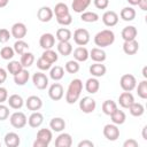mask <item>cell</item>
<instances>
[{
    "label": "cell",
    "instance_id": "cell-1",
    "mask_svg": "<svg viewBox=\"0 0 147 147\" xmlns=\"http://www.w3.org/2000/svg\"><path fill=\"white\" fill-rule=\"evenodd\" d=\"M83 91V82L79 78H75L69 83L67 93H65V101L69 105H72L78 101L80 93Z\"/></svg>",
    "mask_w": 147,
    "mask_h": 147
},
{
    "label": "cell",
    "instance_id": "cell-2",
    "mask_svg": "<svg viewBox=\"0 0 147 147\" xmlns=\"http://www.w3.org/2000/svg\"><path fill=\"white\" fill-rule=\"evenodd\" d=\"M114 41H115V33L109 29L101 30L94 36V44L100 48L108 47L113 45Z\"/></svg>",
    "mask_w": 147,
    "mask_h": 147
},
{
    "label": "cell",
    "instance_id": "cell-3",
    "mask_svg": "<svg viewBox=\"0 0 147 147\" xmlns=\"http://www.w3.org/2000/svg\"><path fill=\"white\" fill-rule=\"evenodd\" d=\"M53 133L49 129H40L37 132V138L33 141V147H47L52 141Z\"/></svg>",
    "mask_w": 147,
    "mask_h": 147
},
{
    "label": "cell",
    "instance_id": "cell-4",
    "mask_svg": "<svg viewBox=\"0 0 147 147\" xmlns=\"http://www.w3.org/2000/svg\"><path fill=\"white\" fill-rule=\"evenodd\" d=\"M72 38H74V41L78 46H85L90 41V32L84 28H79L74 31Z\"/></svg>",
    "mask_w": 147,
    "mask_h": 147
},
{
    "label": "cell",
    "instance_id": "cell-5",
    "mask_svg": "<svg viewBox=\"0 0 147 147\" xmlns=\"http://www.w3.org/2000/svg\"><path fill=\"white\" fill-rule=\"evenodd\" d=\"M119 85L122 87L123 91H126V92H131L136 88L137 86V79L133 75L131 74H125L121 77L119 79Z\"/></svg>",
    "mask_w": 147,
    "mask_h": 147
},
{
    "label": "cell",
    "instance_id": "cell-6",
    "mask_svg": "<svg viewBox=\"0 0 147 147\" xmlns=\"http://www.w3.org/2000/svg\"><path fill=\"white\" fill-rule=\"evenodd\" d=\"M9 122H10V124H11L13 127H15V129H22V127H24L26 125L28 118H26V116H25L24 113H22V111H15V113H13L10 115Z\"/></svg>",
    "mask_w": 147,
    "mask_h": 147
},
{
    "label": "cell",
    "instance_id": "cell-7",
    "mask_svg": "<svg viewBox=\"0 0 147 147\" xmlns=\"http://www.w3.org/2000/svg\"><path fill=\"white\" fill-rule=\"evenodd\" d=\"M103 136L109 141H115L119 138V129L116 124H106L103 126Z\"/></svg>",
    "mask_w": 147,
    "mask_h": 147
},
{
    "label": "cell",
    "instance_id": "cell-8",
    "mask_svg": "<svg viewBox=\"0 0 147 147\" xmlns=\"http://www.w3.org/2000/svg\"><path fill=\"white\" fill-rule=\"evenodd\" d=\"M79 108L83 113L85 114H91L95 110L96 108V102L93 98L91 96H84L80 101H79Z\"/></svg>",
    "mask_w": 147,
    "mask_h": 147
},
{
    "label": "cell",
    "instance_id": "cell-9",
    "mask_svg": "<svg viewBox=\"0 0 147 147\" xmlns=\"http://www.w3.org/2000/svg\"><path fill=\"white\" fill-rule=\"evenodd\" d=\"M10 33H11V37H14L15 39H23L28 33L26 25L22 22H16L11 25Z\"/></svg>",
    "mask_w": 147,
    "mask_h": 147
},
{
    "label": "cell",
    "instance_id": "cell-10",
    "mask_svg": "<svg viewBox=\"0 0 147 147\" xmlns=\"http://www.w3.org/2000/svg\"><path fill=\"white\" fill-rule=\"evenodd\" d=\"M63 94H64V90L60 83H54L48 88V95L53 101L61 100L63 98Z\"/></svg>",
    "mask_w": 147,
    "mask_h": 147
},
{
    "label": "cell",
    "instance_id": "cell-11",
    "mask_svg": "<svg viewBox=\"0 0 147 147\" xmlns=\"http://www.w3.org/2000/svg\"><path fill=\"white\" fill-rule=\"evenodd\" d=\"M32 83L38 90H45L48 86V77L42 72H36L32 76Z\"/></svg>",
    "mask_w": 147,
    "mask_h": 147
},
{
    "label": "cell",
    "instance_id": "cell-12",
    "mask_svg": "<svg viewBox=\"0 0 147 147\" xmlns=\"http://www.w3.org/2000/svg\"><path fill=\"white\" fill-rule=\"evenodd\" d=\"M39 45L42 49H51L54 47L55 45V37L54 34L49 33V32H46V33H42L40 39H39Z\"/></svg>",
    "mask_w": 147,
    "mask_h": 147
},
{
    "label": "cell",
    "instance_id": "cell-13",
    "mask_svg": "<svg viewBox=\"0 0 147 147\" xmlns=\"http://www.w3.org/2000/svg\"><path fill=\"white\" fill-rule=\"evenodd\" d=\"M53 15H54L53 9L49 8L48 6H42V7H40V8L38 9V11H37V18H38L40 22H42V23L49 22V21L53 18Z\"/></svg>",
    "mask_w": 147,
    "mask_h": 147
},
{
    "label": "cell",
    "instance_id": "cell-14",
    "mask_svg": "<svg viewBox=\"0 0 147 147\" xmlns=\"http://www.w3.org/2000/svg\"><path fill=\"white\" fill-rule=\"evenodd\" d=\"M102 22L106 26H115L118 23V15L114 10H107L102 15Z\"/></svg>",
    "mask_w": 147,
    "mask_h": 147
},
{
    "label": "cell",
    "instance_id": "cell-15",
    "mask_svg": "<svg viewBox=\"0 0 147 147\" xmlns=\"http://www.w3.org/2000/svg\"><path fill=\"white\" fill-rule=\"evenodd\" d=\"M25 106L31 111H38L42 107V100L37 95H30L25 101Z\"/></svg>",
    "mask_w": 147,
    "mask_h": 147
},
{
    "label": "cell",
    "instance_id": "cell-16",
    "mask_svg": "<svg viewBox=\"0 0 147 147\" xmlns=\"http://www.w3.org/2000/svg\"><path fill=\"white\" fill-rule=\"evenodd\" d=\"M133 102H134V96H133V94L131 92L124 91L118 96V103H119V106L122 108H126L127 109Z\"/></svg>",
    "mask_w": 147,
    "mask_h": 147
},
{
    "label": "cell",
    "instance_id": "cell-17",
    "mask_svg": "<svg viewBox=\"0 0 147 147\" xmlns=\"http://www.w3.org/2000/svg\"><path fill=\"white\" fill-rule=\"evenodd\" d=\"M71 145H72V138L69 133L62 132L55 139V146L56 147H70Z\"/></svg>",
    "mask_w": 147,
    "mask_h": 147
},
{
    "label": "cell",
    "instance_id": "cell-18",
    "mask_svg": "<svg viewBox=\"0 0 147 147\" xmlns=\"http://www.w3.org/2000/svg\"><path fill=\"white\" fill-rule=\"evenodd\" d=\"M42 122H44V116L39 111H32V114L28 118V124L33 129L39 127L42 124Z\"/></svg>",
    "mask_w": 147,
    "mask_h": 147
},
{
    "label": "cell",
    "instance_id": "cell-19",
    "mask_svg": "<svg viewBox=\"0 0 147 147\" xmlns=\"http://www.w3.org/2000/svg\"><path fill=\"white\" fill-rule=\"evenodd\" d=\"M138 34V31H137V28L133 26V25H129V26H125L122 32H121V36L123 38L124 41H130V40H134Z\"/></svg>",
    "mask_w": 147,
    "mask_h": 147
},
{
    "label": "cell",
    "instance_id": "cell-20",
    "mask_svg": "<svg viewBox=\"0 0 147 147\" xmlns=\"http://www.w3.org/2000/svg\"><path fill=\"white\" fill-rule=\"evenodd\" d=\"M88 57H90V53H88L86 47L79 46V47L75 48V51H74V59L77 62H85Z\"/></svg>",
    "mask_w": 147,
    "mask_h": 147
},
{
    "label": "cell",
    "instance_id": "cell-21",
    "mask_svg": "<svg viewBox=\"0 0 147 147\" xmlns=\"http://www.w3.org/2000/svg\"><path fill=\"white\" fill-rule=\"evenodd\" d=\"M106 71H107V68H106V65L102 64L101 62H95V63H93V64L90 67V74H91L93 77H96V78L105 76Z\"/></svg>",
    "mask_w": 147,
    "mask_h": 147
},
{
    "label": "cell",
    "instance_id": "cell-22",
    "mask_svg": "<svg viewBox=\"0 0 147 147\" xmlns=\"http://www.w3.org/2000/svg\"><path fill=\"white\" fill-rule=\"evenodd\" d=\"M90 53V57L94 61V62H103L105 60H106V57H107V55H106V52L102 49V48H100V47H94V48H92L91 49V52H88Z\"/></svg>",
    "mask_w": 147,
    "mask_h": 147
},
{
    "label": "cell",
    "instance_id": "cell-23",
    "mask_svg": "<svg viewBox=\"0 0 147 147\" xmlns=\"http://www.w3.org/2000/svg\"><path fill=\"white\" fill-rule=\"evenodd\" d=\"M99 88H100V83H99V80H98L96 77H91V78H88L86 80V83H85V90H86L87 93L94 94V93H96L99 91Z\"/></svg>",
    "mask_w": 147,
    "mask_h": 147
},
{
    "label": "cell",
    "instance_id": "cell-24",
    "mask_svg": "<svg viewBox=\"0 0 147 147\" xmlns=\"http://www.w3.org/2000/svg\"><path fill=\"white\" fill-rule=\"evenodd\" d=\"M21 142L20 136L15 132H8L5 136V145L7 147H17Z\"/></svg>",
    "mask_w": 147,
    "mask_h": 147
},
{
    "label": "cell",
    "instance_id": "cell-25",
    "mask_svg": "<svg viewBox=\"0 0 147 147\" xmlns=\"http://www.w3.org/2000/svg\"><path fill=\"white\" fill-rule=\"evenodd\" d=\"M138 49H139V42L136 39L130 41H124L123 44V51L127 55H134L138 52Z\"/></svg>",
    "mask_w": 147,
    "mask_h": 147
},
{
    "label": "cell",
    "instance_id": "cell-26",
    "mask_svg": "<svg viewBox=\"0 0 147 147\" xmlns=\"http://www.w3.org/2000/svg\"><path fill=\"white\" fill-rule=\"evenodd\" d=\"M29 78H30V74H29V71H28L25 68H23L18 74H16V75L14 76V82H15L16 85H18V86H23V85H25V84L28 83Z\"/></svg>",
    "mask_w": 147,
    "mask_h": 147
},
{
    "label": "cell",
    "instance_id": "cell-27",
    "mask_svg": "<svg viewBox=\"0 0 147 147\" xmlns=\"http://www.w3.org/2000/svg\"><path fill=\"white\" fill-rule=\"evenodd\" d=\"M7 102H8L9 107L13 108V109H21L23 107V105H24L23 98L21 95H18V94H11L10 96H8Z\"/></svg>",
    "mask_w": 147,
    "mask_h": 147
},
{
    "label": "cell",
    "instance_id": "cell-28",
    "mask_svg": "<svg viewBox=\"0 0 147 147\" xmlns=\"http://www.w3.org/2000/svg\"><path fill=\"white\" fill-rule=\"evenodd\" d=\"M92 0H72L71 7L75 13H83L91 5Z\"/></svg>",
    "mask_w": 147,
    "mask_h": 147
},
{
    "label": "cell",
    "instance_id": "cell-29",
    "mask_svg": "<svg viewBox=\"0 0 147 147\" xmlns=\"http://www.w3.org/2000/svg\"><path fill=\"white\" fill-rule=\"evenodd\" d=\"M136 10L133 7H124L121 13H119V16L123 21H126V22H130V21H133L136 18Z\"/></svg>",
    "mask_w": 147,
    "mask_h": 147
},
{
    "label": "cell",
    "instance_id": "cell-30",
    "mask_svg": "<svg viewBox=\"0 0 147 147\" xmlns=\"http://www.w3.org/2000/svg\"><path fill=\"white\" fill-rule=\"evenodd\" d=\"M49 127L55 132H61L65 129V122L61 117H54L49 122Z\"/></svg>",
    "mask_w": 147,
    "mask_h": 147
},
{
    "label": "cell",
    "instance_id": "cell-31",
    "mask_svg": "<svg viewBox=\"0 0 147 147\" xmlns=\"http://www.w3.org/2000/svg\"><path fill=\"white\" fill-rule=\"evenodd\" d=\"M55 38L59 41H69L72 38V33H71V31L68 28H60L56 31Z\"/></svg>",
    "mask_w": 147,
    "mask_h": 147
},
{
    "label": "cell",
    "instance_id": "cell-32",
    "mask_svg": "<svg viewBox=\"0 0 147 147\" xmlns=\"http://www.w3.org/2000/svg\"><path fill=\"white\" fill-rule=\"evenodd\" d=\"M49 77L57 82V80H61L63 77H64V68H62L61 65H55V67H52L49 69Z\"/></svg>",
    "mask_w": 147,
    "mask_h": 147
},
{
    "label": "cell",
    "instance_id": "cell-33",
    "mask_svg": "<svg viewBox=\"0 0 147 147\" xmlns=\"http://www.w3.org/2000/svg\"><path fill=\"white\" fill-rule=\"evenodd\" d=\"M56 47H57V52L63 56H68L72 53V45L69 41H59Z\"/></svg>",
    "mask_w": 147,
    "mask_h": 147
},
{
    "label": "cell",
    "instance_id": "cell-34",
    "mask_svg": "<svg viewBox=\"0 0 147 147\" xmlns=\"http://www.w3.org/2000/svg\"><path fill=\"white\" fill-rule=\"evenodd\" d=\"M110 117H111V122H113L114 124H116V125L123 124V123L125 122V119H126L125 113H124L123 110H119L118 108L110 115Z\"/></svg>",
    "mask_w": 147,
    "mask_h": 147
},
{
    "label": "cell",
    "instance_id": "cell-35",
    "mask_svg": "<svg viewBox=\"0 0 147 147\" xmlns=\"http://www.w3.org/2000/svg\"><path fill=\"white\" fill-rule=\"evenodd\" d=\"M127 109L130 110V114L134 117H140L145 113V107L139 102H133Z\"/></svg>",
    "mask_w": 147,
    "mask_h": 147
},
{
    "label": "cell",
    "instance_id": "cell-36",
    "mask_svg": "<svg viewBox=\"0 0 147 147\" xmlns=\"http://www.w3.org/2000/svg\"><path fill=\"white\" fill-rule=\"evenodd\" d=\"M14 51L15 53H17L18 55H22L23 53L28 52L29 51V44L26 41H24L23 39H17L14 44Z\"/></svg>",
    "mask_w": 147,
    "mask_h": 147
},
{
    "label": "cell",
    "instance_id": "cell-37",
    "mask_svg": "<svg viewBox=\"0 0 147 147\" xmlns=\"http://www.w3.org/2000/svg\"><path fill=\"white\" fill-rule=\"evenodd\" d=\"M21 64L23 65V68H29L33 64L34 62V55L31 52H25L21 55V60H20Z\"/></svg>",
    "mask_w": 147,
    "mask_h": 147
},
{
    "label": "cell",
    "instance_id": "cell-38",
    "mask_svg": "<svg viewBox=\"0 0 147 147\" xmlns=\"http://www.w3.org/2000/svg\"><path fill=\"white\" fill-rule=\"evenodd\" d=\"M53 13L55 14V17H61L63 15H67L69 14V7L64 3V2H59L55 5L54 9H53Z\"/></svg>",
    "mask_w": 147,
    "mask_h": 147
},
{
    "label": "cell",
    "instance_id": "cell-39",
    "mask_svg": "<svg viewBox=\"0 0 147 147\" xmlns=\"http://www.w3.org/2000/svg\"><path fill=\"white\" fill-rule=\"evenodd\" d=\"M116 109H117V103L113 100H106L102 103V111L108 116H110Z\"/></svg>",
    "mask_w": 147,
    "mask_h": 147
},
{
    "label": "cell",
    "instance_id": "cell-40",
    "mask_svg": "<svg viewBox=\"0 0 147 147\" xmlns=\"http://www.w3.org/2000/svg\"><path fill=\"white\" fill-rule=\"evenodd\" d=\"M80 14V20L86 23H94L99 20V15L94 11H83Z\"/></svg>",
    "mask_w": 147,
    "mask_h": 147
},
{
    "label": "cell",
    "instance_id": "cell-41",
    "mask_svg": "<svg viewBox=\"0 0 147 147\" xmlns=\"http://www.w3.org/2000/svg\"><path fill=\"white\" fill-rule=\"evenodd\" d=\"M41 56L46 60V61H48L49 63H55L57 60H59V56H57V53L56 52H54L52 48L51 49H44V53L41 54Z\"/></svg>",
    "mask_w": 147,
    "mask_h": 147
},
{
    "label": "cell",
    "instance_id": "cell-42",
    "mask_svg": "<svg viewBox=\"0 0 147 147\" xmlns=\"http://www.w3.org/2000/svg\"><path fill=\"white\" fill-rule=\"evenodd\" d=\"M22 69H23V65L21 64L20 61H10V62L7 64V70H8L9 74H11L13 76H15L16 74H18Z\"/></svg>",
    "mask_w": 147,
    "mask_h": 147
},
{
    "label": "cell",
    "instance_id": "cell-43",
    "mask_svg": "<svg viewBox=\"0 0 147 147\" xmlns=\"http://www.w3.org/2000/svg\"><path fill=\"white\" fill-rule=\"evenodd\" d=\"M64 70L68 74H77L79 71V63L76 60H70V61H68L65 63Z\"/></svg>",
    "mask_w": 147,
    "mask_h": 147
},
{
    "label": "cell",
    "instance_id": "cell-44",
    "mask_svg": "<svg viewBox=\"0 0 147 147\" xmlns=\"http://www.w3.org/2000/svg\"><path fill=\"white\" fill-rule=\"evenodd\" d=\"M137 87V93H138V96L139 98H141V99H147V80L146 79H144V80H141L139 84H138V86H136Z\"/></svg>",
    "mask_w": 147,
    "mask_h": 147
},
{
    "label": "cell",
    "instance_id": "cell-45",
    "mask_svg": "<svg viewBox=\"0 0 147 147\" xmlns=\"http://www.w3.org/2000/svg\"><path fill=\"white\" fill-rule=\"evenodd\" d=\"M14 55H15V51H14L13 47L5 46V47H2L1 51H0V56H1V59H3V60H11V59L14 57Z\"/></svg>",
    "mask_w": 147,
    "mask_h": 147
},
{
    "label": "cell",
    "instance_id": "cell-46",
    "mask_svg": "<svg viewBox=\"0 0 147 147\" xmlns=\"http://www.w3.org/2000/svg\"><path fill=\"white\" fill-rule=\"evenodd\" d=\"M37 67L38 69H40L41 71H46V70H49L52 68V63H49L48 61H46L42 56H40L38 60H37Z\"/></svg>",
    "mask_w": 147,
    "mask_h": 147
},
{
    "label": "cell",
    "instance_id": "cell-47",
    "mask_svg": "<svg viewBox=\"0 0 147 147\" xmlns=\"http://www.w3.org/2000/svg\"><path fill=\"white\" fill-rule=\"evenodd\" d=\"M56 21H57L59 24H61V25H63V26H68V25H70V24L72 23V16H71L70 13H69V14L63 15V16H61V17H56Z\"/></svg>",
    "mask_w": 147,
    "mask_h": 147
},
{
    "label": "cell",
    "instance_id": "cell-48",
    "mask_svg": "<svg viewBox=\"0 0 147 147\" xmlns=\"http://www.w3.org/2000/svg\"><path fill=\"white\" fill-rule=\"evenodd\" d=\"M10 37H11V33L9 32V30H7L5 28L0 29V42L1 44H6Z\"/></svg>",
    "mask_w": 147,
    "mask_h": 147
},
{
    "label": "cell",
    "instance_id": "cell-49",
    "mask_svg": "<svg viewBox=\"0 0 147 147\" xmlns=\"http://www.w3.org/2000/svg\"><path fill=\"white\" fill-rule=\"evenodd\" d=\"M9 117V108L0 103V121H5Z\"/></svg>",
    "mask_w": 147,
    "mask_h": 147
},
{
    "label": "cell",
    "instance_id": "cell-50",
    "mask_svg": "<svg viewBox=\"0 0 147 147\" xmlns=\"http://www.w3.org/2000/svg\"><path fill=\"white\" fill-rule=\"evenodd\" d=\"M93 2L98 9H106L109 6V0H93Z\"/></svg>",
    "mask_w": 147,
    "mask_h": 147
},
{
    "label": "cell",
    "instance_id": "cell-51",
    "mask_svg": "<svg viewBox=\"0 0 147 147\" xmlns=\"http://www.w3.org/2000/svg\"><path fill=\"white\" fill-rule=\"evenodd\" d=\"M8 99V91L6 87L0 86V103H3Z\"/></svg>",
    "mask_w": 147,
    "mask_h": 147
},
{
    "label": "cell",
    "instance_id": "cell-52",
    "mask_svg": "<svg viewBox=\"0 0 147 147\" xmlns=\"http://www.w3.org/2000/svg\"><path fill=\"white\" fill-rule=\"evenodd\" d=\"M138 146H139V144L134 139H127L123 144V147H138Z\"/></svg>",
    "mask_w": 147,
    "mask_h": 147
},
{
    "label": "cell",
    "instance_id": "cell-53",
    "mask_svg": "<svg viewBox=\"0 0 147 147\" xmlns=\"http://www.w3.org/2000/svg\"><path fill=\"white\" fill-rule=\"evenodd\" d=\"M94 144L91 140H82L78 142V147H93Z\"/></svg>",
    "mask_w": 147,
    "mask_h": 147
},
{
    "label": "cell",
    "instance_id": "cell-54",
    "mask_svg": "<svg viewBox=\"0 0 147 147\" xmlns=\"http://www.w3.org/2000/svg\"><path fill=\"white\" fill-rule=\"evenodd\" d=\"M7 79V71L3 68H0V85L3 84Z\"/></svg>",
    "mask_w": 147,
    "mask_h": 147
},
{
    "label": "cell",
    "instance_id": "cell-55",
    "mask_svg": "<svg viewBox=\"0 0 147 147\" xmlns=\"http://www.w3.org/2000/svg\"><path fill=\"white\" fill-rule=\"evenodd\" d=\"M138 6H139V8L141 9V10H147V0H140L139 1V3H138Z\"/></svg>",
    "mask_w": 147,
    "mask_h": 147
},
{
    "label": "cell",
    "instance_id": "cell-56",
    "mask_svg": "<svg viewBox=\"0 0 147 147\" xmlns=\"http://www.w3.org/2000/svg\"><path fill=\"white\" fill-rule=\"evenodd\" d=\"M8 2H9V0H0V8L6 7L8 5Z\"/></svg>",
    "mask_w": 147,
    "mask_h": 147
},
{
    "label": "cell",
    "instance_id": "cell-57",
    "mask_svg": "<svg viewBox=\"0 0 147 147\" xmlns=\"http://www.w3.org/2000/svg\"><path fill=\"white\" fill-rule=\"evenodd\" d=\"M139 1H140V0H127V2H129L131 6H138Z\"/></svg>",
    "mask_w": 147,
    "mask_h": 147
},
{
    "label": "cell",
    "instance_id": "cell-58",
    "mask_svg": "<svg viewBox=\"0 0 147 147\" xmlns=\"http://www.w3.org/2000/svg\"><path fill=\"white\" fill-rule=\"evenodd\" d=\"M146 130H147V126H144V129H142V138H144V140H147V136H146Z\"/></svg>",
    "mask_w": 147,
    "mask_h": 147
},
{
    "label": "cell",
    "instance_id": "cell-59",
    "mask_svg": "<svg viewBox=\"0 0 147 147\" xmlns=\"http://www.w3.org/2000/svg\"><path fill=\"white\" fill-rule=\"evenodd\" d=\"M142 76H144V78H147V67L142 68Z\"/></svg>",
    "mask_w": 147,
    "mask_h": 147
},
{
    "label": "cell",
    "instance_id": "cell-60",
    "mask_svg": "<svg viewBox=\"0 0 147 147\" xmlns=\"http://www.w3.org/2000/svg\"><path fill=\"white\" fill-rule=\"evenodd\" d=\"M0 146H1V142H0Z\"/></svg>",
    "mask_w": 147,
    "mask_h": 147
}]
</instances>
